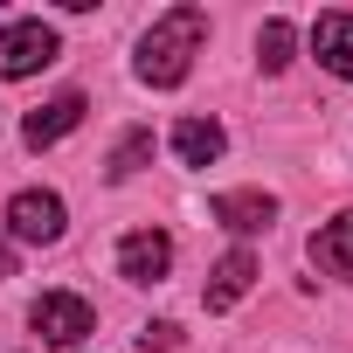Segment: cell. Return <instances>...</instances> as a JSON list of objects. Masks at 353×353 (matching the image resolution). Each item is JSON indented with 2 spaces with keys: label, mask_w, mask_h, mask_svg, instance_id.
I'll return each mask as SVG.
<instances>
[{
  "label": "cell",
  "mask_w": 353,
  "mask_h": 353,
  "mask_svg": "<svg viewBox=\"0 0 353 353\" xmlns=\"http://www.w3.org/2000/svg\"><path fill=\"white\" fill-rule=\"evenodd\" d=\"M201 42H208V14L201 8H166L145 35H139V83H152V90H173V83H188V70H194V56H201Z\"/></svg>",
  "instance_id": "obj_1"
},
{
  "label": "cell",
  "mask_w": 353,
  "mask_h": 353,
  "mask_svg": "<svg viewBox=\"0 0 353 353\" xmlns=\"http://www.w3.org/2000/svg\"><path fill=\"white\" fill-rule=\"evenodd\" d=\"M56 56H63V42H56L49 21H8L0 28V77H35Z\"/></svg>",
  "instance_id": "obj_2"
},
{
  "label": "cell",
  "mask_w": 353,
  "mask_h": 353,
  "mask_svg": "<svg viewBox=\"0 0 353 353\" xmlns=\"http://www.w3.org/2000/svg\"><path fill=\"white\" fill-rule=\"evenodd\" d=\"M8 229L21 236V243H63V229H70V208H63V194H49V188H21L14 201H8Z\"/></svg>",
  "instance_id": "obj_3"
},
{
  "label": "cell",
  "mask_w": 353,
  "mask_h": 353,
  "mask_svg": "<svg viewBox=\"0 0 353 353\" xmlns=\"http://www.w3.org/2000/svg\"><path fill=\"white\" fill-rule=\"evenodd\" d=\"M28 325H35V339H49V346H77L83 332H97V312H90L77 291H42L35 312H28Z\"/></svg>",
  "instance_id": "obj_4"
},
{
  "label": "cell",
  "mask_w": 353,
  "mask_h": 353,
  "mask_svg": "<svg viewBox=\"0 0 353 353\" xmlns=\"http://www.w3.org/2000/svg\"><path fill=\"white\" fill-rule=\"evenodd\" d=\"M118 270H125V284H159L173 270V236L166 229H132L118 243Z\"/></svg>",
  "instance_id": "obj_5"
},
{
  "label": "cell",
  "mask_w": 353,
  "mask_h": 353,
  "mask_svg": "<svg viewBox=\"0 0 353 353\" xmlns=\"http://www.w3.org/2000/svg\"><path fill=\"white\" fill-rule=\"evenodd\" d=\"M83 111H90V104H83V90H63V97H49V104H35V111H28V125H21V139H28V145L42 152V145H56V139H70V132L83 125Z\"/></svg>",
  "instance_id": "obj_6"
},
{
  "label": "cell",
  "mask_w": 353,
  "mask_h": 353,
  "mask_svg": "<svg viewBox=\"0 0 353 353\" xmlns=\"http://www.w3.org/2000/svg\"><path fill=\"white\" fill-rule=\"evenodd\" d=\"M215 222H222V229H236V236H263V229L277 222V194H263V188L215 194Z\"/></svg>",
  "instance_id": "obj_7"
},
{
  "label": "cell",
  "mask_w": 353,
  "mask_h": 353,
  "mask_svg": "<svg viewBox=\"0 0 353 353\" xmlns=\"http://www.w3.org/2000/svg\"><path fill=\"white\" fill-rule=\"evenodd\" d=\"M312 56H319V70L353 83V14H319L312 21Z\"/></svg>",
  "instance_id": "obj_8"
},
{
  "label": "cell",
  "mask_w": 353,
  "mask_h": 353,
  "mask_svg": "<svg viewBox=\"0 0 353 353\" xmlns=\"http://www.w3.org/2000/svg\"><path fill=\"white\" fill-rule=\"evenodd\" d=\"M250 284H256V256H250V250H229V256L215 263V277H208L201 305H208V312H229V305H236Z\"/></svg>",
  "instance_id": "obj_9"
},
{
  "label": "cell",
  "mask_w": 353,
  "mask_h": 353,
  "mask_svg": "<svg viewBox=\"0 0 353 353\" xmlns=\"http://www.w3.org/2000/svg\"><path fill=\"white\" fill-rule=\"evenodd\" d=\"M312 263H319L325 277H346V284H353V208L332 215V222L312 236Z\"/></svg>",
  "instance_id": "obj_10"
},
{
  "label": "cell",
  "mask_w": 353,
  "mask_h": 353,
  "mask_svg": "<svg viewBox=\"0 0 353 353\" xmlns=\"http://www.w3.org/2000/svg\"><path fill=\"white\" fill-rule=\"evenodd\" d=\"M222 145H229V132L215 118H181V125H173V152H181V166H215Z\"/></svg>",
  "instance_id": "obj_11"
},
{
  "label": "cell",
  "mask_w": 353,
  "mask_h": 353,
  "mask_svg": "<svg viewBox=\"0 0 353 353\" xmlns=\"http://www.w3.org/2000/svg\"><path fill=\"white\" fill-rule=\"evenodd\" d=\"M145 159H152V132L139 125V132H125V139H118V152H111V166H104V173H111V181H132Z\"/></svg>",
  "instance_id": "obj_12"
},
{
  "label": "cell",
  "mask_w": 353,
  "mask_h": 353,
  "mask_svg": "<svg viewBox=\"0 0 353 353\" xmlns=\"http://www.w3.org/2000/svg\"><path fill=\"white\" fill-rule=\"evenodd\" d=\"M256 63H263L270 77L291 63V21H263V28H256Z\"/></svg>",
  "instance_id": "obj_13"
},
{
  "label": "cell",
  "mask_w": 353,
  "mask_h": 353,
  "mask_svg": "<svg viewBox=\"0 0 353 353\" xmlns=\"http://www.w3.org/2000/svg\"><path fill=\"white\" fill-rule=\"evenodd\" d=\"M139 346H145V353H173V346H181V325L159 319V325H145V332H139Z\"/></svg>",
  "instance_id": "obj_14"
},
{
  "label": "cell",
  "mask_w": 353,
  "mask_h": 353,
  "mask_svg": "<svg viewBox=\"0 0 353 353\" xmlns=\"http://www.w3.org/2000/svg\"><path fill=\"white\" fill-rule=\"evenodd\" d=\"M0 277H14V250L8 243H0Z\"/></svg>",
  "instance_id": "obj_15"
}]
</instances>
